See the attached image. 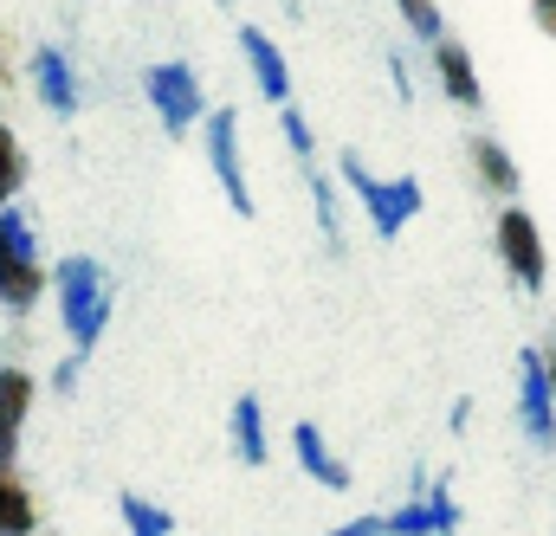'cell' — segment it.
Instances as JSON below:
<instances>
[{
    "instance_id": "cell-14",
    "label": "cell",
    "mask_w": 556,
    "mask_h": 536,
    "mask_svg": "<svg viewBox=\"0 0 556 536\" xmlns=\"http://www.w3.org/2000/svg\"><path fill=\"white\" fill-rule=\"evenodd\" d=\"M227 439H233V459H240V465H266L273 433H266V407H260V395H240V401H233V413H227Z\"/></svg>"
},
{
    "instance_id": "cell-13",
    "label": "cell",
    "mask_w": 556,
    "mask_h": 536,
    "mask_svg": "<svg viewBox=\"0 0 556 536\" xmlns=\"http://www.w3.org/2000/svg\"><path fill=\"white\" fill-rule=\"evenodd\" d=\"M46 291H52V271H46L39 253L33 259H0V310L7 317H33Z\"/></svg>"
},
{
    "instance_id": "cell-23",
    "label": "cell",
    "mask_w": 556,
    "mask_h": 536,
    "mask_svg": "<svg viewBox=\"0 0 556 536\" xmlns=\"http://www.w3.org/2000/svg\"><path fill=\"white\" fill-rule=\"evenodd\" d=\"M78 375H85V356L72 349V356H65V362L52 369V395H78Z\"/></svg>"
},
{
    "instance_id": "cell-28",
    "label": "cell",
    "mask_w": 556,
    "mask_h": 536,
    "mask_svg": "<svg viewBox=\"0 0 556 536\" xmlns=\"http://www.w3.org/2000/svg\"><path fill=\"white\" fill-rule=\"evenodd\" d=\"M7 85H13V72H7V59H0V98H7Z\"/></svg>"
},
{
    "instance_id": "cell-26",
    "label": "cell",
    "mask_w": 556,
    "mask_h": 536,
    "mask_svg": "<svg viewBox=\"0 0 556 536\" xmlns=\"http://www.w3.org/2000/svg\"><path fill=\"white\" fill-rule=\"evenodd\" d=\"M446 426H453V433H466V426H472V401H466V395L453 401V413H446Z\"/></svg>"
},
{
    "instance_id": "cell-5",
    "label": "cell",
    "mask_w": 556,
    "mask_h": 536,
    "mask_svg": "<svg viewBox=\"0 0 556 536\" xmlns=\"http://www.w3.org/2000/svg\"><path fill=\"white\" fill-rule=\"evenodd\" d=\"M201 149H207V168H214L227 207L247 220V214H253V188H247V168H240V117H233L227 104L207 111V124H201Z\"/></svg>"
},
{
    "instance_id": "cell-1",
    "label": "cell",
    "mask_w": 556,
    "mask_h": 536,
    "mask_svg": "<svg viewBox=\"0 0 556 536\" xmlns=\"http://www.w3.org/2000/svg\"><path fill=\"white\" fill-rule=\"evenodd\" d=\"M52 304H59V323H65V343L78 349V356H91L98 343H104V330H111V271L98 266V259H85V253H72V259H59L52 266Z\"/></svg>"
},
{
    "instance_id": "cell-18",
    "label": "cell",
    "mask_w": 556,
    "mask_h": 536,
    "mask_svg": "<svg viewBox=\"0 0 556 536\" xmlns=\"http://www.w3.org/2000/svg\"><path fill=\"white\" fill-rule=\"evenodd\" d=\"M117 511H124V531H130V536H175V518H168L162 505H149L142 492H124V498H117Z\"/></svg>"
},
{
    "instance_id": "cell-3",
    "label": "cell",
    "mask_w": 556,
    "mask_h": 536,
    "mask_svg": "<svg viewBox=\"0 0 556 536\" xmlns=\"http://www.w3.org/2000/svg\"><path fill=\"white\" fill-rule=\"evenodd\" d=\"M142 98L168 136H188L194 124H207V91H201L194 65H181V59H155L142 72Z\"/></svg>"
},
{
    "instance_id": "cell-22",
    "label": "cell",
    "mask_w": 556,
    "mask_h": 536,
    "mask_svg": "<svg viewBox=\"0 0 556 536\" xmlns=\"http://www.w3.org/2000/svg\"><path fill=\"white\" fill-rule=\"evenodd\" d=\"M278 130H285V149H291L298 162H317V136H311V124H304V111L278 104Z\"/></svg>"
},
{
    "instance_id": "cell-6",
    "label": "cell",
    "mask_w": 556,
    "mask_h": 536,
    "mask_svg": "<svg viewBox=\"0 0 556 536\" xmlns=\"http://www.w3.org/2000/svg\"><path fill=\"white\" fill-rule=\"evenodd\" d=\"M518 433L538 452H556V388H551V375H544L538 343L518 349Z\"/></svg>"
},
{
    "instance_id": "cell-15",
    "label": "cell",
    "mask_w": 556,
    "mask_h": 536,
    "mask_svg": "<svg viewBox=\"0 0 556 536\" xmlns=\"http://www.w3.org/2000/svg\"><path fill=\"white\" fill-rule=\"evenodd\" d=\"M39 531V498L20 478V465H0V536H33Z\"/></svg>"
},
{
    "instance_id": "cell-21",
    "label": "cell",
    "mask_w": 556,
    "mask_h": 536,
    "mask_svg": "<svg viewBox=\"0 0 556 536\" xmlns=\"http://www.w3.org/2000/svg\"><path fill=\"white\" fill-rule=\"evenodd\" d=\"M395 13L408 20V33H415L420 46H433V39L446 33V20H440V7H433V0H395Z\"/></svg>"
},
{
    "instance_id": "cell-29",
    "label": "cell",
    "mask_w": 556,
    "mask_h": 536,
    "mask_svg": "<svg viewBox=\"0 0 556 536\" xmlns=\"http://www.w3.org/2000/svg\"><path fill=\"white\" fill-rule=\"evenodd\" d=\"M531 7H538V20H544V13H556V0H531Z\"/></svg>"
},
{
    "instance_id": "cell-16",
    "label": "cell",
    "mask_w": 556,
    "mask_h": 536,
    "mask_svg": "<svg viewBox=\"0 0 556 536\" xmlns=\"http://www.w3.org/2000/svg\"><path fill=\"white\" fill-rule=\"evenodd\" d=\"M382 524H389V536H446L427 485H408V498H402L395 511H382Z\"/></svg>"
},
{
    "instance_id": "cell-12",
    "label": "cell",
    "mask_w": 556,
    "mask_h": 536,
    "mask_svg": "<svg viewBox=\"0 0 556 536\" xmlns=\"http://www.w3.org/2000/svg\"><path fill=\"white\" fill-rule=\"evenodd\" d=\"M466 162H472V175H479V188L485 194H498V201H518V188H525V168L511 162V149L498 142V136H466Z\"/></svg>"
},
{
    "instance_id": "cell-2",
    "label": "cell",
    "mask_w": 556,
    "mask_h": 536,
    "mask_svg": "<svg viewBox=\"0 0 556 536\" xmlns=\"http://www.w3.org/2000/svg\"><path fill=\"white\" fill-rule=\"evenodd\" d=\"M337 188H350V194H356V207L369 214L376 240H402V233H408V220L427 207V188H420L415 175H376L356 149H343V155H337Z\"/></svg>"
},
{
    "instance_id": "cell-17",
    "label": "cell",
    "mask_w": 556,
    "mask_h": 536,
    "mask_svg": "<svg viewBox=\"0 0 556 536\" xmlns=\"http://www.w3.org/2000/svg\"><path fill=\"white\" fill-rule=\"evenodd\" d=\"M304 188H311V214H317V233L330 240V253H343V207H337V181H330L317 162H304Z\"/></svg>"
},
{
    "instance_id": "cell-8",
    "label": "cell",
    "mask_w": 556,
    "mask_h": 536,
    "mask_svg": "<svg viewBox=\"0 0 556 536\" xmlns=\"http://www.w3.org/2000/svg\"><path fill=\"white\" fill-rule=\"evenodd\" d=\"M33 401H39L33 369L0 362V465H20V433H26V420H33Z\"/></svg>"
},
{
    "instance_id": "cell-30",
    "label": "cell",
    "mask_w": 556,
    "mask_h": 536,
    "mask_svg": "<svg viewBox=\"0 0 556 536\" xmlns=\"http://www.w3.org/2000/svg\"><path fill=\"white\" fill-rule=\"evenodd\" d=\"M544 33H551V39H556V13H544Z\"/></svg>"
},
{
    "instance_id": "cell-31",
    "label": "cell",
    "mask_w": 556,
    "mask_h": 536,
    "mask_svg": "<svg viewBox=\"0 0 556 536\" xmlns=\"http://www.w3.org/2000/svg\"><path fill=\"white\" fill-rule=\"evenodd\" d=\"M33 536H39V531H33Z\"/></svg>"
},
{
    "instance_id": "cell-4",
    "label": "cell",
    "mask_w": 556,
    "mask_h": 536,
    "mask_svg": "<svg viewBox=\"0 0 556 536\" xmlns=\"http://www.w3.org/2000/svg\"><path fill=\"white\" fill-rule=\"evenodd\" d=\"M492 246H498V266L511 271L518 291H544V284H551V253H544L538 214H525L518 201L498 207V220H492Z\"/></svg>"
},
{
    "instance_id": "cell-9",
    "label": "cell",
    "mask_w": 556,
    "mask_h": 536,
    "mask_svg": "<svg viewBox=\"0 0 556 536\" xmlns=\"http://www.w3.org/2000/svg\"><path fill=\"white\" fill-rule=\"evenodd\" d=\"M433 78H440V91L459 104V111H479L485 104V85H479V65H472V52H466V39H453V33H440L433 46Z\"/></svg>"
},
{
    "instance_id": "cell-20",
    "label": "cell",
    "mask_w": 556,
    "mask_h": 536,
    "mask_svg": "<svg viewBox=\"0 0 556 536\" xmlns=\"http://www.w3.org/2000/svg\"><path fill=\"white\" fill-rule=\"evenodd\" d=\"M33 253H39L33 220H26L20 201H7V207H0V259H33Z\"/></svg>"
},
{
    "instance_id": "cell-25",
    "label": "cell",
    "mask_w": 556,
    "mask_h": 536,
    "mask_svg": "<svg viewBox=\"0 0 556 536\" xmlns=\"http://www.w3.org/2000/svg\"><path fill=\"white\" fill-rule=\"evenodd\" d=\"M389 78H395V98H402V104H415V72H408V59H402V52H389Z\"/></svg>"
},
{
    "instance_id": "cell-11",
    "label": "cell",
    "mask_w": 556,
    "mask_h": 536,
    "mask_svg": "<svg viewBox=\"0 0 556 536\" xmlns=\"http://www.w3.org/2000/svg\"><path fill=\"white\" fill-rule=\"evenodd\" d=\"M291 452H298V472H304L311 485H324V492H350V465L337 459V446L324 439L317 420H298V426H291Z\"/></svg>"
},
{
    "instance_id": "cell-24",
    "label": "cell",
    "mask_w": 556,
    "mask_h": 536,
    "mask_svg": "<svg viewBox=\"0 0 556 536\" xmlns=\"http://www.w3.org/2000/svg\"><path fill=\"white\" fill-rule=\"evenodd\" d=\"M324 536H389V524H382V511H363V518H350V524H337Z\"/></svg>"
},
{
    "instance_id": "cell-27",
    "label": "cell",
    "mask_w": 556,
    "mask_h": 536,
    "mask_svg": "<svg viewBox=\"0 0 556 536\" xmlns=\"http://www.w3.org/2000/svg\"><path fill=\"white\" fill-rule=\"evenodd\" d=\"M538 356H544V375H551V388H556V336H544V343H538Z\"/></svg>"
},
{
    "instance_id": "cell-19",
    "label": "cell",
    "mask_w": 556,
    "mask_h": 536,
    "mask_svg": "<svg viewBox=\"0 0 556 536\" xmlns=\"http://www.w3.org/2000/svg\"><path fill=\"white\" fill-rule=\"evenodd\" d=\"M26 142L13 136V124H0V207L7 201H20V188H26Z\"/></svg>"
},
{
    "instance_id": "cell-7",
    "label": "cell",
    "mask_w": 556,
    "mask_h": 536,
    "mask_svg": "<svg viewBox=\"0 0 556 536\" xmlns=\"http://www.w3.org/2000/svg\"><path fill=\"white\" fill-rule=\"evenodd\" d=\"M33 98H39V111L52 124H72L85 111V85H78V65H72L65 46H39L33 52Z\"/></svg>"
},
{
    "instance_id": "cell-10",
    "label": "cell",
    "mask_w": 556,
    "mask_h": 536,
    "mask_svg": "<svg viewBox=\"0 0 556 536\" xmlns=\"http://www.w3.org/2000/svg\"><path fill=\"white\" fill-rule=\"evenodd\" d=\"M240 59H247V72H253V85H260L266 104H291V65H285V52H278L273 33L240 26Z\"/></svg>"
}]
</instances>
